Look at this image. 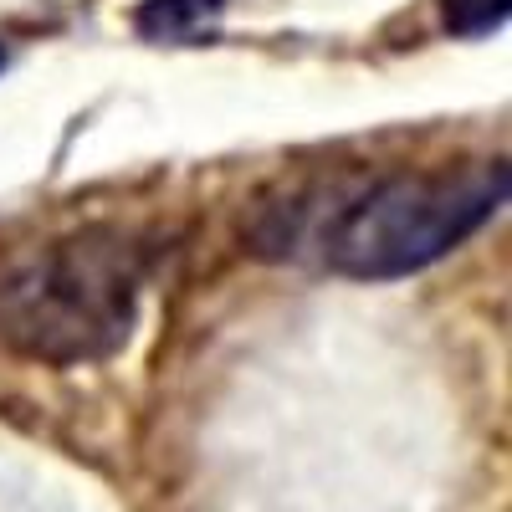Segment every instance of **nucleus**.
I'll list each match as a JSON object with an SVG mask.
<instances>
[{
  "mask_svg": "<svg viewBox=\"0 0 512 512\" xmlns=\"http://www.w3.org/2000/svg\"><path fill=\"white\" fill-rule=\"evenodd\" d=\"M149 267V241L108 221L6 251L0 256V344L47 369L113 359L139 323Z\"/></svg>",
  "mask_w": 512,
  "mask_h": 512,
  "instance_id": "obj_1",
  "label": "nucleus"
},
{
  "mask_svg": "<svg viewBox=\"0 0 512 512\" xmlns=\"http://www.w3.org/2000/svg\"><path fill=\"white\" fill-rule=\"evenodd\" d=\"M512 0H441V21L451 36H487L507 26Z\"/></svg>",
  "mask_w": 512,
  "mask_h": 512,
  "instance_id": "obj_4",
  "label": "nucleus"
},
{
  "mask_svg": "<svg viewBox=\"0 0 512 512\" xmlns=\"http://www.w3.org/2000/svg\"><path fill=\"white\" fill-rule=\"evenodd\" d=\"M226 11V0H139V11H134V31L144 41H195L205 36L210 26L221 21Z\"/></svg>",
  "mask_w": 512,
  "mask_h": 512,
  "instance_id": "obj_3",
  "label": "nucleus"
},
{
  "mask_svg": "<svg viewBox=\"0 0 512 512\" xmlns=\"http://www.w3.org/2000/svg\"><path fill=\"white\" fill-rule=\"evenodd\" d=\"M0 67H6V47H0Z\"/></svg>",
  "mask_w": 512,
  "mask_h": 512,
  "instance_id": "obj_5",
  "label": "nucleus"
},
{
  "mask_svg": "<svg viewBox=\"0 0 512 512\" xmlns=\"http://www.w3.org/2000/svg\"><path fill=\"white\" fill-rule=\"evenodd\" d=\"M507 200V164L400 169L359 190L323 231L328 272L349 282H400L472 241Z\"/></svg>",
  "mask_w": 512,
  "mask_h": 512,
  "instance_id": "obj_2",
  "label": "nucleus"
}]
</instances>
